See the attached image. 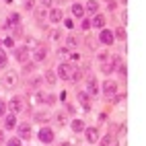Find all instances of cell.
I'll use <instances>...</instances> for the list:
<instances>
[{"label": "cell", "instance_id": "1", "mask_svg": "<svg viewBox=\"0 0 146 146\" xmlns=\"http://www.w3.org/2000/svg\"><path fill=\"white\" fill-rule=\"evenodd\" d=\"M8 109H11V113L13 115H17V113H21L23 111V99H21V97H13V99L11 101H8Z\"/></svg>", "mask_w": 146, "mask_h": 146}, {"label": "cell", "instance_id": "2", "mask_svg": "<svg viewBox=\"0 0 146 146\" xmlns=\"http://www.w3.org/2000/svg\"><path fill=\"white\" fill-rule=\"evenodd\" d=\"M39 140H41L43 144L54 142V130H52V128H47V125H43V128L39 130Z\"/></svg>", "mask_w": 146, "mask_h": 146}, {"label": "cell", "instance_id": "3", "mask_svg": "<svg viewBox=\"0 0 146 146\" xmlns=\"http://www.w3.org/2000/svg\"><path fill=\"white\" fill-rule=\"evenodd\" d=\"M15 58H17L21 64H25V62L29 60V47H25V45L17 47V50H15Z\"/></svg>", "mask_w": 146, "mask_h": 146}, {"label": "cell", "instance_id": "4", "mask_svg": "<svg viewBox=\"0 0 146 146\" xmlns=\"http://www.w3.org/2000/svg\"><path fill=\"white\" fill-rule=\"evenodd\" d=\"M45 56H47V47L45 45H37L35 50H33V60L35 62H43Z\"/></svg>", "mask_w": 146, "mask_h": 146}, {"label": "cell", "instance_id": "5", "mask_svg": "<svg viewBox=\"0 0 146 146\" xmlns=\"http://www.w3.org/2000/svg\"><path fill=\"white\" fill-rule=\"evenodd\" d=\"M103 93H105V97H113L115 93H117V84H115V80H105Z\"/></svg>", "mask_w": 146, "mask_h": 146}, {"label": "cell", "instance_id": "6", "mask_svg": "<svg viewBox=\"0 0 146 146\" xmlns=\"http://www.w3.org/2000/svg\"><path fill=\"white\" fill-rule=\"evenodd\" d=\"M58 76H60L62 80H68V78H70V64L62 62L60 66H58Z\"/></svg>", "mask_w": 146, "mask_h": 146}, {"label": "cell", "instance_id": "7", "mask_svg": "<svg viewBox=\"0 0 146 146\" xmlns=\"http://www.w3.org/2000/svg\"><path fill=\"white\" fill-rule=\"evenodd\" d=\"M84 132H86V140H89L91 144H95L97 140H99V130L97 128H84Z\"/></svg>", "mask_w": 146, "mask_h": 146}, {"label": "cell", "instance_id": "8", "mask_svg": "<svg viewBox=\"0 0 146 146\" xmlns=\"http://www.w3.org/2000/svg\"><path fill=\"white\" fill-rule=\"evenodd\" d=\"M99 39H101V43H105V45H111L115 37H113V33H111V31L103 29V31H101V35H99Z\"/></svg>", "mask_w": 146, "mask_h": 146}, {"label": "cell", "instance_id": "9", "mask_svg": "<svg viewBox=\"0 0 146 146\" xmlns=\"http://www.w3.org/2000/svg\"><path fill=\"white\" fill-rule=\"evenodd\" d=\"M19 138H23V140L31 138V128H29V123H21V125H19Z\"/></svg>", "mask_w": 146, "mask_h": 146}, {"label": "cell", "instance_id": "10", "mask_svg": "<svg viewBox=\"0 0 146 146\" xmlns=\"http://www.w3.org/2000/svg\"><path fill=\"white\" fill-rule=\"evenodd\" d=\"M47 17H50V21H52V23H60L62 19H64V15H62V11H60V8H52Z\"/></svg>", "mask_w": 146, "mask_h": 146}, {"label": "cell", "instance_id": "11", "mask_svg": "<svg viewBox=\"0 0 146 146\" xmlns=\"http://www.w3.org/2000/svg\"><path fill=\"white\" fill-rule=\"evenodd\" d=\"M78 103L84 109H91V95L89 93H78Z\"/></svg>", "mask_w": 146, "mask_h": 146}, {"label": "cell", "instance_id": "12", "mask_svg": "<svg viewBox=\"0 0 146 146\" xmlns=\"http://www.w3.org/2000/svg\"><path fill=\"white\" fill-rule=\"evenodd\" d=\"M91 27H95V29H103V27H105V17H103V15H95L93 21H91Z\"/></svg>", "mask_w": 146, "mask_h": 146}, {"label": "cell", "instance_id": "13", "mask_svg": "<svg viewBox=\"0 0 146 146\" xmlns=\"http://www.w3.org/2000/svg\"><path fill=\"white\" fill-rule=\"evenodd\" d=\"M4 128L6 130H13V128H17V117L13 113H8L6 117H4Z\"/></svg>", "mask_w": 146, "mask_h": 146}, {"label": "cell", "instance_id": "14", "mask_svg": "<svg viewBox=\"0 0 146 146\" xmlns=\"http://www.w3.org/2000/svg\"><path fill=\"white\" fill-rule=\"evenodd\" d=\"M101 146H119V144H117V138H115V136L107 134L105 138L101 140Z\"/></svg>", "mask_w": 146, "mask_h": 146}, {"label": "cell", "instance_id": "15", "mask_svg": "<svg viewBox=\"0 0 146 146\" xmlns=\"http://www.w3.org/2000/svg\"><path fill=\"white\" fill-rule=\"evenodd\" d=\"M84 128H86V125H84L82 119H74V121H72V132L80 134V132H84Z\"/></svg>", "mask_w": 146, "mask_h": 146}, {"label": "cell", "instance_id": "16", "mask_svg": "<svg viewBox=\"0 0 146 146\" xmlns=\"http://www.w3.org/2000/svg\"><path fill=\"white\" fill-rule=\"evenodd\" d=\"M66 45H68V50H74V47H78V37H76V35H68Z\"/></svg>", "mask_w": 146, "mask_h": 146}, {"label": "cell", "instance_id": "17", "mask_svg": "<svg viewBox=\"0 0 146 146\" xmlns=\"http://www.w3.org/2000/svg\"><path fill=\"white\" fill-rule=\"evenodd\" d=\"M72 15H74L76 19H82V15H84V6H82V4H72Z\"/></svg>", "mask_w": 146, "mask_h": 146}, {"label": "cell", "instance_id": "18", "mask_svg": "<svg viewBox=\"0 0 146 146\" xmlns=\"http://www.w3.org/2000/svg\"><path fill=\"white\" fill-rule=\"evenodd\" d=\"M86 11H89L91 15H97V11H99V4H97L95 0H89V2H86Z\"/></svg>", "mask_w": 146, "mask_h": 146}, {"label": "cell", "instance_id": "19", "mask_svg": "<svg viewBox=\"0 0 146 146\" xmlns=\"http://www.w3.org/2000/svg\"><path fill=\"white\" fill-rule=\"evenodd\" d=\"M97 93H99V84H97L95 80H89V95L97 97Z\"/></svg>", "mask_w": 146, "mask_h": 146}, {"label": "cell", "instance_id": "20", "mask_svg": "<svg viewBox=\"0 0 146 146\" xmlns=\"http://www.w3.org/2000/svg\"><path fill=\"white\" fill-rule=\"evenodd\" d=\"M17 78H19V76H17V72H6V76H4V82H6V84H15V82H17Z\"/></svg>", "mask_w": 146, "mask_h": 146}, {"label": "cell", "instance_id": "21", "mask_svg": "<svg viewBox=\"0 0 146 146\" xmlns=\"http://www.w3.org/2000/svg\"><path fill=\"white\" fill-rule=\"evenodd\" d=\"M6 64H8V58H6V52L0 47V68H6Z\"/></svg>", "mask_w": 146, "mask_h": 146}, {"label": "cell", "instance_id": "22", "mask_svg": "<svg viewBox=\"0 0 146 146\" xmlns=\"http://www.w3.org/2000/svg\"><path fill=\"white\" fill-rule=\"evenodd\" d=\"M19 21H21V17H19L17 13H13V15H8V25H19Z\"/></svg>", "mask_w": 146, "mask_h": 146}, {"label": "cell", "instance_id": "23", "mask_svg": "<svg viewBox=\"0 0 146 146\" xmlns=\"http://www.w3.org/2000/svg\"><path fill=\"white\" fill-rule=\"evenodd\" d=\"M78 80H82V72H80V70L70 72V82H78Z\"/></svg>", "mask_w": 146, "mask_h": 146}, {"label": "cell", "instance_id": "24", "mask_svg": "<svg viewBox=\"0 0 146 146\" xmlns=\"http://www.w3.org/2000/svg\"><path fill=\"white\" fill-rule=\"evenodd\" d=\"M45 82H47V84H56V74L47 70V72H45Z\"/></svg>", "mask_w": 146, "mask_h": 146}, {"label": "cell", "instance_id": "25", "mask_svg": "<svg viewBox=\"0 0 146 146\" xmlns=\"http://www.w3.org/2000/svg\"><path fill=\"white\" fill-rule=\"evenodd\" d=\"M113 37H117V39H125V31H123V27H119V29H115V33H113Z\"/></svg>", "mask_w": 146, "mask_h": 146}, {"label": "cell", "instance_id": "26", "mask_svg": "<svg viewBox=\"0 0 146 146\" xmlns=\"http://www.w3.org/2000/svg\"><path fill=\"white\" fill-rule=\"evenodd\" d=\"M35 15H37V21H43V19L47 17V11L45 8H39V11H35Z\"/></svg>", "mask_w": 146, "mask_h": 146}, {"label": "cell", "instance_id": "27", "mask_svg": "<svg viewBox=\"0 0 146 146\" xmlns=\"http://www.w3.org/2000/svg\"><path fill=\"white\" fill-rule=\"evenodd\" d=\"M6 146H21V138H11L6 142Z\"/></svg>", "mask_w": 146, "mask_h": 146}, {"label": "cell", "instance_id": "28", "mask_svg": "<svg viewBox=\"0 0 146 146\" xmlns=\"http://www.w3.org/2000/svg\"><path fill=\"white\" fill-rule=\"evenodd\" d=\"M107 60H109V54H107V52H101V54H99V62H101V64H105Z\"/></svg>", "mask_w": 146, "mask_h": 146}, {"label": "cell", "instance_id": "29", "mask_svg": "<svg viewBox=\"0 0 146 146\" xmlns=\"http://www.w3.org/2000/svg\"><path fill=\"white\" fill-rule=\"evenodd\" d=\"M35 119H37V121H41V123L47 121V113H45V115H43V113H37V115H35Z\"/></svg>", "mask_w": 146, "mask_h": 146}, {"label": "cell", "instance_id": "30", "mask_svg": "<svg viewBox=\"0 0 146 146\" xmlns=\"http://www.w3.org/2000/svg\"><path fill=\"white\" fill-rule=\"evenodd\" d=\"M4 45H6V47H15V41H13V37H6V39H4Z\"/></svg>", "mask_w": 146, "mask_h": 146}, {"label": "cell", "instance_id": "31", "mask_svg": "<svg viewBox=\"0 0 146 146\" xmlns=\"http://www.w3.org/2000/svg\"><path fill=\"white\" fill-rule=\"evenodd\" d=\"M4 113H6V103H4V101H0V117H2Z\"/></svg>", "mask_w": 146, "mask_h": 146}, {"label": "cell", "instance_id": "32", "mask_svg": "<svg viewBox=\"0 0 146 146\" xmlns=\"http://www.w3.org/2000/svg\"><path fill=\"white\" fill-rule=\"evenodd\" d=\"M70 60H72V62H78V60H80V54L72 52V54H70Z\"/></svg>", "mask_w": 146, "mask_h": 146}, {"label": "cell", "instance_id": "33", "mask_svg": "<svg viewBox=\"0 0 146 146\" xmlns=\"http://www.w3.org/2000/svg\"><path fill=\"white\" fill-rule=\"evenodd\" d=\"M33 6H35V2H33V0H25V8H29V11H31Z\"/></svg>", "mask_w": 146, "mask_h": 146}, {"label": "cell", "instance_id": "34", "mask_svg": "<svg viewBox=\"0 0 146 146\" xmlns=\"http://www.w3.org/2000/svg\"><path fill=\"white\" fill-rule=\"evenodd\" d=\"M52 2H54V0H41V6H43V8H50Z\"/></svg>", "mask_w": 146, "mask_h": 146}, {"label": "cell", "instance_id": "35", "mask_svg": "<svg viewBox=\"0 0 146 146\" xmlns=\"http://www.w3.org/2000/svg\"><path fill=\"white\" fill-rule=\"evenodd\" d=\"M56 119H58V123H66V115H64V113H60Z\"/></svg>", "mask_w": 146, "mask_h": 146}, {"label": "cell", "instance_id": "36", "mask_svg": "<svg viewBox=\"0 0 146 146\" xmlns=\"http://www.w3.org/2000/svg\"><path fill=\"white\" fill-rule=\"evenodd\" d=\"M68 54V47H60V50H58V56H66Z\"/></svg>", "mask_w": 146, "mask_h": 146}, {"label": "cell", "instance_id": "37", "mask_svg": "<svg viewBox=\"0 0 146 146\" xmlns=\"http://www.w3.org/2000/svg\"><path fill=\"white\" fill-rule=\"evenodd\" d=\"M64 25H66V27H68V29H72V27H74V23H72V21H70V19H66V21H64Z\"/></svg>", "mask_w": 146, "mask_h": 146}, {"label": "cell", "instance_id": "38", "mask_svg": "<svg viewBox=\"0 0 146 146\" xmlns=\"http://www.w3.org/2000/svg\"><path fill=\"white\" fill-rule=\"evenodd\" d=\"M91 27V21H89V19H84V21H82V29H89Z\"/></svg>", "mask_w": 146, "mask_h": 146}, {"label": "cell", "instance_id": "39", "mask_svg": "<svg viewBox=\"0 0 146 146\" xmlns=\"http://www.w3.org/2000/svg\"><path fill=\"white\" fill-rule=\"evenodd\" d=\"M39 82H41V78H33L31 80V86H39Z\"/></svg>", "mask_w": 146, "mask_h": 146}, {"label": "cell", "instance_id": "40", "mask_svg": "<svg viewBox=\"0 0 146 146\" xmlns=\"http://www.w3.org/2000/svg\"><path fill=\"white\" fill-rule=\"evenodd\" d=\"M60 146H74V144H72V142H62Z\"/></svg>", "mask_w": 146, "mask_h": 146}, {"label": "cell", "instance_id": "41", "mask_svg": "<svg viewBox=\"0 0 146 146\" xmlns=\"http://www.w3.org/2000/svg\"><path fill=\"white\" fill-rule=\"evenodd\" d=\"M0 142H4V134H2V130H0Z\"/></svg>", "mask_w": 146, "mask_h": 146}, {"label": "cell", "instance_id": "42", "mask_svg": "<svg viewBox=\"0 0 146 146\" xmlns=\"http://www.w3.org/2000/svg\"><path fill=\"white\" fill-rule=\"evenodd\" d=\"M107 2H111V0H107Z\"/></svg>", "mask_w": 146, "mask_h": 146}]
</instances>
